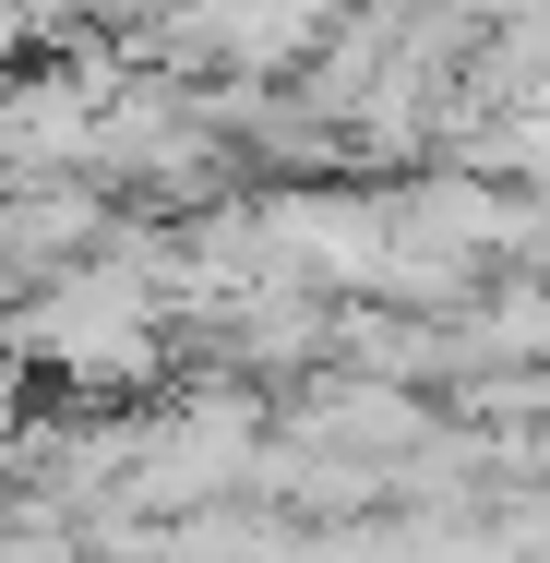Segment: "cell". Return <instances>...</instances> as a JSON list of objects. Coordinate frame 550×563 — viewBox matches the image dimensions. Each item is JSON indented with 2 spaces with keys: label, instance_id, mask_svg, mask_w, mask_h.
I'll list each match as a JSON object with an SVG mask.
<instances>
[{
  "label": "cell",
  "instance_id": "cell-2",
  "mask_svg": "<svg viewBox=\"0 0 550 563\" xmlns=\"http://www.w3.org/2000/svg\"><path fill=\"white\" fill-rule=\"evenodd\" d=\"M12 408H24V384H12V372H0V432H12Z\"/></svg>",
  "mask_w": 550,
  "mask_h": 563
},
{
  "label": "cell",
  "instance_id": "cell-1",
  "mask_svg": "<svg viewBox=\"0 0 550 563\" xmlns=\"http://www.w3.org/2000/svg\"><path fill=\"white\" fill-rule=\"evenodd\" d=\"M239 467H251V420H239V408H227V420L192 408L180 432H156V444L132 455V492H144V504H216Z\"/></svg>",
  "mask_w": 550,
  "mask_h": 563
}]
</instances>
